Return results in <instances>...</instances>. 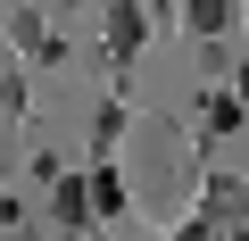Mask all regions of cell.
<instances>
[{"label":"cell","instance_id":"6da1fadb","mask_svg":"<svg viewBox=\"0 0 249 241\" xmlns=\"http://www.w3.org/2000/svg\"><path fill=\"white\" fill-rule=\"evenodd\" d=\"M175 183H183V133L150 125L142 133V191H175Z\"/></svg>","mask_w":249,"mask_h":241},{"label":"cell","instance_id":"7a4b0ae2","mask_svg":"<svg viewBox=\"0 0 249 241\" xmlns=\"http://www.w3.org/2000/svg\"><path fill=\"white\" fill-rule=\"evenodd\" d=\"M50 224H67V233L91 224V183H83V175H58V191H50Z\"/></svg>","mask_w":249,"mask_h":241},{"label":"cell","instance_id":"3957f363","mask_svg":"<svg viewBox=\"0 0 249 241\" xmlns=\"http://www.w3.org/2000/svg\"><path fill=\"white\" fill-rule=\"evenodd\" d=\"M183 25H191V34H224V25H232V0H191Z\"/></svg>","mask_w":249,"mask_h":241},{"label":"cell","instance_id":"277c9868","mask_svg":"<svg viewBox=\"0 0 249 241\" xmlns=\"http://www.w3.org/2000/svg\"><path fill=\"white\" fill-rule=\"evenodd\" d=\"M108 42L133 50V42H142V9H108Z\"/></svg>","mask_w":249,"mask_h":241},{"label":"cell","instance_id":"5b68a950","mask_svg":"<svg viewBox=\"0 0 249 241\" xmlns=\"http://www.w3.org/2000/svg\"><path fill=\"white\" fill-rule=\"evenodd\" d=\"M241 100H249V67H241Z\"/></svg>","mask_w":249,"mask_h":241},{"label":"cell","instance_id":"8992f818","mask_svg":"<svg viewBox=\"0 0 249 241\" xmlns=\"http://www.w3.org/2000/svg\"><path fill=\"white\" fill-rule=\"evenodd\" d=\"M58 9H75V0H58Z\"/></svg>","mask_w":249,"mask_h":241},{"label":"cell","instance_id":"52a82bcc","mask_svg":"<svg viewBox=\"0 0 249 241\" xmlns=\"http://www.w3.org/2000/svg\"><path fill=\"white\" fill-rule=\"evenodd\" d=\"M241 17H249V0H241Z\"/></svg>","mask_w":249,"mask_h":241}]
</instances>
